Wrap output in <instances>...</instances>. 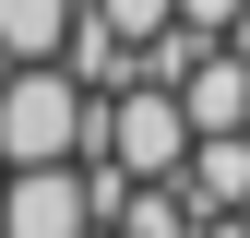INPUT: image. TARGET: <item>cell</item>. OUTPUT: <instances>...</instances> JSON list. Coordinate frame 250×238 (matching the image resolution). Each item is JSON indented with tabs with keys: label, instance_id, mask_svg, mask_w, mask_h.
Instances as JSON below:
<instances>
[{
	"label": "cell",
	"instance_id": "6da1fadb",
	"mask_svg": "<svg viewBox=\"0 0 250 238\" xmlns=\"http://www.w3.org/2000/svg\"><path fill=\"white\" fill-rule=\"evenodd\" d=\"M83 143H96V107H83V83L60 60L0 83V167H72Z\"/></svg>",
	"mask_w": 250,
	"mask_h": 238
},
{
	"label": "cell",
	"instance_id": "7a4b0ae2",
	"mask_svg": "<svg viewBox=\"0 0 250 238\" xmlns=\"http://www.w3.org/2000/svg\"><path fill=\"white\" fill-rule=\"evenodd\" d=\"M96 131H107V167L119 178H179V155H191V119H179L167 83H119L96 107Z\"/></svg>",
	"mask_w": 250,
	"mask_h": 238
},
{
	"label": "cell",
	"instance_id": "3957f363",
	"mask_svg": "<svg viewBox=\"0 0 250 238\" xmlns=\"http://www.w3.org/2000/svg\"><path fill=\"white\" fill-rule=\"evenodd\" d=\"M0 238H96V226H83V178H72V167H12Z\"/></svg>",
	"mask_w": 250,
	"mask_h": 238
},
{
	"label": "cell",
	"instance_id": "277c9868",
	"mask_svg": "<svg viewBox=\"0 0 250 238\" xmlns=\"http://www.w3.org/2000/svg\"><path fill=\"white\" fill-rule=\"evenodd\" d=\"M72 24H83V0H0V60L12 72H48L72 48Z\"/></svg>",
	"mask_w": 250,
	"mask_h": 238
},
{
	"label": "cell",
	"instance_id": "5b68a950",
	"mask_svg": "<svg viewBox=\"0 0 250 238\" xmlns=\"http://www.w3.org/2000/svg\"><path fill=\"white\" fill-rule=\"evenodd\" d=\"M83 24H96L107 48H155V36L179 24V0H83Z\"/></svg>",
	"mask_w": 250,
	"mask_h": 238
},
{
	"label": "cell",
	"instance_id": "8992f818",
	"mask_svg": "<svg viewBox=\"0 0 250 238\" xmlns=\"http://www.w3.org/2000/svg\"><path fill=\"white\" fill-rule=\"evenodd\" d=\"M203 238H250V215H214V226H203Z\"/></svg>",
	"mask_w": 250,
	"mask_h": 238
}]
</instances>
